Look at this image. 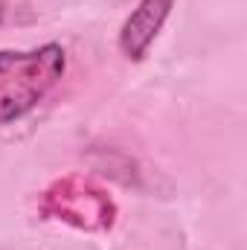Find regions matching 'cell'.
<instances>
[{
  "label": "cell",
  "mask_w": 247,
  "mask_h": 250,
  "mask_svg": "<svg viewBox=\"0 0 247 250\" xmlns=\"http://www.w3.org/2000/svg\"><path fill=\"white\" fill-rule=\"evenodd\" d=\"M67 70V53L50 41L32 50H0V128L32 114Z\"/></svg>",
  "instance_id": "cell-1"
},
{
  "label": "cell",
  "mask_w": 247,
  "mask_h": 250,
  "mask_svg": "<svg viewBox=\"0 0 247 250\" xmlns=\"http://www.w3.org/2000/svg\"><path fill=\"white\" fill-rule=\"evenodd\" d=\"M38 218L82 233H108L120 218V207L99 181L87 175H64L38 195Z\"/></svg>",
  "instance_id": "cell-2"
},
{
  "label": "cell",
  "mask_w": 247,
  "mask_h": 250,
  "mask_svg": "<svg viewBox=\"0 0 247 250\" xmlns=\"http://www.w3.org/2000/svg\"><path fill=\"white\" fill-rule=\"evenodd\" d=\"M172 9H175V0H140L131 9V15L123 21L117 35V47L128 62H143L148 56Z\"/></svg>",
  "instance_id": "cell-3"
},
{
  "label": "cell",
  "mask_w": 247,
  "mask_h": 250,
  "mask_svg": "<svg viewBox=\"0 0 247 250\" xmlns=\"http://www.w3.org/2000/svg\"><path fill=\"white\" fill-rule=\"evenodd\" d=\"M3 18H6V0H0V23H3Z\"/></svg>",
  "instance_id": "cell-4"
}]
</instances>
